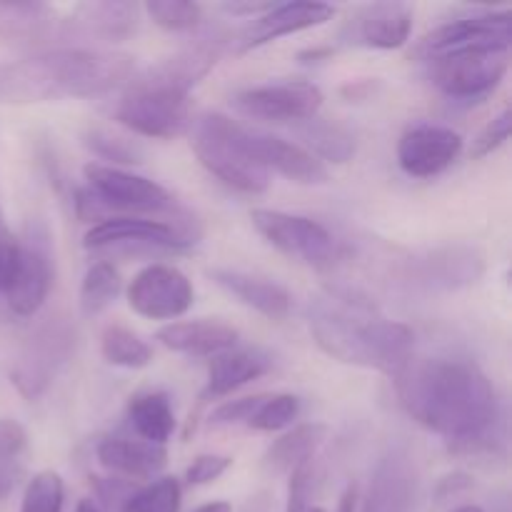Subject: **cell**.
<instances>
[{"mask_svg":"<svg viewBox=\"0 0 512 512\" xmlns=\"http://www.w3.org/2000/svg\"><path fill=\"white\" fill-rule=\"evenodd\" d=\"M88 188L75 193V213L83 220H105L118 215L133 218H158L175 215L173 195L155 180L128 173L123 168H110L103 163H88L83 168Z\"/></svg>","mask_w":512,"mask_h":512,"instance_id":"obj_5","label":"cell"},{"mask_svg":"<svg viewBox=\"0 0 512 512\" xmlns=\"http://www.w3.org/2000/svg\"><path fill=\"white\" fill-rule=\"evenodd\" d=\"M155 338L173 353L193 355V358H213V355L233 350L238 345V330L223 320L198 318L168 323L155 333Z\"/></svg>","mask_w":512,"mask_h":512,"instance_id":"obj_23","label":"cell"},{"mask_svg":"<svg viewBox=\"0 0 512 512\" xmlns=\"http://www.w3.org/2000/svg\"><path fill=\"white\" fill-rule=\"evenodd\" d=\"M15 255V238L5 230V225L0 223V290L5 288V280H8L10 265H13Z\"/></svg>","mask_w":512,"mask_h":512,"instance_id":"obj_43","label":"cell"},{"mask_svg":"<svg viewBox=\"0 0 512 512\" xmlns=\"http://www.w3.org/2000/svg\"><path fill=\"white\" fill-rule=\"evenodd\" d=\"M75 350V328L68 318H48L20 348L10 383L28 400H38L53 385Z\"/></svg>","mask_w":512,"mask_h":512,"instance_id":"obj_8","label":"cell"},{"mask_svg":"<svg viewBox=\"0 0 512 512\" xmlns=\"http://www.w3.org/2000/svg\"><path fill=\"white\" fill-rule=\"evenodd\" d=\"M230 465H233V458H230V455H198V458L188 465V470H185V483L193 485V488L215 483Z\"/></svg>","mask_w":512,"mask_h":512,"instance_id":"obj_42","label":"cell"},{"mask_svg":"<svg viewBox=\"0 0 512 512\" xmlns=\"http://www.w3.org/2000/svg\"><path fill=\"white\" fill-rule=\"evenodd\" d=\"M463 153V135L445 125H413L398 143V163L413 178H433Z\"/></svg>","mask_w":512,"mask_h":512,"instance_id":"obj_17","label":"cell"},{"mask_svg":"<svg viewBox=\"0 0 512 512\" xmlns=\"http://www.w3.org/2000/svg\"><path fill=\"white\" fill-rule=\"evenodd\" d=\"M28 433L13 418H0V500L18 488L25 473Z\"/></svg>","mask_w":512,"mask_h":512,"instance_id":"obj_32","label":"cell"},{"mask_svg":"<svg viewBox=\"0 0 512 512\" xmlns=\"http://www.w3.org/2000/svg\"><path fill=\"white\" fill-rule=\"evenodd\" d=\"M140 25V5L130 0H90L78 3L65 20H60V38L78 40H118L135 35Z\"/></svg>","mask_w":512,"mask_h":512,"instance_id":"obj_16","label":"cell"},{"mask_svg":"<svg viewBox=\"0 0 512 512\" xmlns=\"http://www.w3.org/2000/svg\"><path fill=\"white\" fill-rule=\"evenodd\" d=\"M263 395H250V398L228 400V403L218 405L210 415V425L213 428H233V425H248L253 418L255 408L260 405Z\"/></svg>","mask_w":512,"mask_h":512,"instance_id":"obj_41","label":"cell"},{"mask_svg":"<svg viewBox=\"0 0 512 512\" xmlns=\"http://www.w3.org/2000/svg\"><path fill=\"white\" fill-rule=\"evenodd\" d=\"M335 8L328 3H310V0H300V3H275L268 13L255 18L243 33L238 35V53H248V50L263 48V45L275 43L288 35L305 33L318 25H325L333 20Z\"/></svg>","mask_w":512,"mask_h":512,"instance_id":"obj_20","label":"cell"},{"mask_svg":"<svg viewBox=\"0 0 512 512\" xmlns=\"http://www.w3.org/2000/svg\"><path fill=\"white\" fill-rule=\"evenodd\" d=\"M75 512H100V510H98V505L93 503V500H80Z\"/></svg>","mask_w":512,"mask_h":512,"instance_id":"obj_48","label":"cell"},{"mask_svg":"<svg viewBox=\"0 0 512 512\" xmlns=\"http://www.w3.org/2000/svg\"><path fill=\"white\" fill-rule=\"evenodd\" d=\"M220 53H223V40L200 38L195 45H188V48L178 50V53L153 63L140 75L153 80V83L168 85V88H175L180 90V93L190 95V90L215 68Z\"/></svg>","mask_w":512,"mask_h":512,"instance_id":"obj_22","label":"cell"},{"mask_svg":"<svg viewBox=\"0 0 512 512\" xmlns=\"http://www.w3.org/2000/svg\"><path fill=\"white\" fill-rule=\"evenodd\" d=\"M450 512H483V508H478V505H460V508H455Z\"/></svg>","mask_w":512,"mask_h":512,"instance_id":"obj_49","label":"cell"},{"mask_svg":"<svg viewBox=\"0 0 512 512\" xmlns=\"http://www.w3.org/2000/svg\"><path fill=\"white\" fill-rule=\"evenodd\" d=\"M193 512H233V508H230V503H225V500H213V503L200 505V508Z\"/></svg>","mask_w":512,"mask_h":512,"instance_id":"obj_47","label":"cell"},{"mask_svg":"<svg viewBox=\"0 0 512 512\" xmlns=\"http://www.w3.org/2000/svg\"><path fill=\"white\" fill-rule=\"evenodd\" d=\"M193 153L210 175L243 195H260L268 190L270 175L245 148V125L223 113H205L193 120Z\"/></svg>","mask_w":512,"mask_h":512,"instance_id":"obj_6","label":"cell"},{"mask_svg":"<svg viewBox=\"0 0 512 512\" xmlns=\"http://www.w3.org/2000/svg\"><path fill=\"white\" fill-rule=\"evenodd\" d=\"M395 380L405 413L448 440L455 453H473L495 435L498 393L473 360L413 358Z\"/></svg>","mask_w":512,"mask_h":512,"instance_id":"obj_1","label":"cell"},{"mask_svg":"<svg viewBox=\"0 0 512 512\" xmlns=\"http://www.w3.org/2000/svg\"><path fill=\"white\" fill-rule=\"evenodd\" d=\"M413 8L408 3H370L350 20V43L375 50L403 48L413 30Z\"/></svg>","mask_w":512,"mask_h":512,"instance_id":"obj_21","label":"cell"},{"mask_svg":"<svg viewBox=\"0 0 512 512\" xmlns=\"http://www.w3.org/2000/svg\"><path fill=\"white\" fill-rule=\"evenodd\" d=\"M133 75L135 58L120 50H48L15 63H0V105L98 98L125 88Z\"/></svg>","mask_w":512,"mask_h":512,"instance_id":"obj_2","label":"cell"},{"mask_svg":"<svg viewBox=\"0 0 512 512\" xmlns=\"http://www.w3.org/2000/svg\"><path fill=\"white\" fill-rule=\"evenodd\" d=\"M128 420L140 440L160 445V448H165V443L173 438L175 425H178L168 393H160V390L133 395L128 403Z\"/></svg>","mask_w":512,"mask_h":512,"instance_id":"obj_28","label":"cell"},{"mask_svg":"<svg viewBox=\"0 0 512 512\" xmlns=\"http://www.w3.org/2000/svg\"><path fill=\"white\" fill-rule=\"evenodd\" d=\"M355 500H358V490H355V485H350L343 493V498H340L338 512H355Z\"/></svg>","mask_w":512,"mask_h":512,"instance_id":"obj_45","label":"cell"},{"mask_svg":"<svg viewBox=\"0 0 512 512\" xmlns=\"http://www.w3.org/2000/svg\"><path fill=\"white\" fill-rule=\"evenodd\" d=\"M418 488L420 480L413 455L395 445L375 465L363 512H413L418 503Z\"/></svg>","mask_w":512,"mask_h":512,"instance_id":"obj_18","label":"cell"},{"mask_svg":"<svg viewBox=\"0 0 512 512\" xmlns=\"http://www.w3.org/2000/svg\"><path fill=\"white\" fill-rule=\"evenodd\" d=\"M120 290H123V280L115 265L98 260L90 265L80 285V310L83 315H100L115 303Z\"/></svg>","mask_w":512,"mask_h":512,"instance_id":"obj_34","label":"cell"},{"mask_svg":"<svg viewBox=\"0 0 512 512\" xmlns=\"http://www.w3.org/2000/svg\"><path fill=\"white\" fill-rule=\"evenodd\" d=\"M60 18L48 3H0V43L40 45L58 35Z\"/></svg>","mask_w":512,"mask_h":512,"instance_id":"obj_27","label":"cell"},{"mask_svg":"<svg viewBox=\"0 0 512 512\" xmlns=\"http://www.w3.org/2000/svg\"><path fill=\"white\" fill-rule=\"evenodd\" d=\"M183 503V488L178 478L150 480V485L135 490L125 498L123 512H180Z\"/></svg>","mask_w":512,"mask_h":512,"instance_id":"obj_35","label":"cell"},{"mask_svg":"<svg viewBox=\"0 0 512 512\" xmlns=\"http://www.w3.org/2000/svg\"><path fill=\"white\" fill-rule=\"evenodd\" d=\"M305 512H325V510L323 508H308Z\"/></svg>","mask_w":512,"mask_h":512,"instance_id":"obj_50","label":"cell"},{"mask_svg":"<svg viewBox=\"0 0 512 512\" xmlns=\"http://www.w3.org/2000/svg\"><path fill=\"white\" fill-rule=\"evenodd\" d=\"M140 10H145L148 18L168 33H190L203 20V8L188 0H150Z\"/></svg>","mask_w":512,"mask_h":512,"instance_id":"obj_37","label":"cell"},{"mask_svg":"<svg viewBox=\"0 0 512 512\" xmlns=\"http://www.w3.org/2000/svg\"><path fill=\"white\" fill-rule=\"evenodd\" d=\"M430 80L450 100H480L503 83L510 50H463L428 60Z\"/></svg>","mask_w":512,"mask_h":512,"instance_id":"obj_11","label":"cell"},{"mask_svg":"<svg viewBox=\"0 0 512 512\" xmlns=\"http://www.w3.org/2000/svg\"><path fill=\"white\" fill-rule=\"evenodd\" d=\"M100 350H103V358L115 368L140 370L153 363V348L138 333L123 325H108L103 330Z\"/></svg>","mask_w":512,"mask_h":512,"instance_id":"obj_33","label":"cell"},{"mask_svg":"<svg viewBox=\"0 0 512 512\" xmlns=\"http://www.w3.org/2000/svg\"><path fill=\"white\" fill-rule=\"evenodd\" d=\"M238 113L265 123H305L323 108V90L308 80H283L245 88L233 95Z\"/></svg>","mask_w":512,"mask_h":512,"instance_id":"obj_13","label":"cell"},{"mask_svg":"<svg viewBox=\"0 0 512 512\" xmlns=\"http://www.w3.org/2000/svg\"><path fill=\"white\" fill-rule=\"evenodd\" d=\"M310 335L328 358L398 378L413 360L415 333L380 318L368 298L333 293L310 308Z\"/></svg>","mask_w":512,"mask_h":512,"instance_id":"obj_3","label":"cell"},{"mask_svg":"<svg viewBox=\"0 0 512 512\" xmlns=\"http://www.w3.org/2000/svg\"><path fill=\"white\" fill-rule=\"evenodd\" d=\"M65 483L55 470H40L28 480L20 512H63Z\"/></svg>","mask_w":512,"mask_h":512,"instance_id":"obj_38","label":"cell"},{"mask_svg":"<svg viewBox=\"0 0 512 512\" xmlns=\"http://www.w3.org/2000/svg\"><path fill=\"white\" fill-rule=\"evenodd\" d=\"M315 480V460H305L288 473V500L285 512H305L310 508V493Z\"/></svg>","mask_w":512,"mask_h":512,"instance_id":"obj_40","label":"cell"},{"mask_svg":"<svg viewBox=\"0 0 512 512\" xmlns=\"http://www.w3.org/2000/svg\"><path fill=\"white\" fill-rule=\"evenodd\" d=\"M83 145L95 155V158L105 160L103 165L110 168H120V165H143L145 150L138 140L128 138L123 133L105 128V125H90L83 133Z\"/></svg>","mask_w":512,"mask_h":512,"instance_id":"obj_31","label":"cell"},{"mask_svg":"<svg viewBox=\"0 0 512 512\" xmlns=\"http://www.w3.org/2000/svg\"><path fill=\"white\" fill-rule=\"evenodd\" d=\"M100 465L123 480H153L168 463V450L145 440L105 438L98 450Z\"/></svg>","mask_w":512,"mask_h":512,"instance_id":"obj_26","label":"cell"},{"mask_svg":"<svg viewBox=\"0 0 512 512\" xmlns=\"http://www.w3.org/2000/svg\"><path fill=\"white\" fill-rule=\"evenodd\" d=\"M275 3H223L220 5V8L225 10V13L228 15H233V18H250V20H255V18H260V15L263 13H268L270 8H273Z\"/></svg>","mask_w":512,"mask_h":512,"instance_id":"obj_44","label":"cell"},{"mask_svg":"<svg viewBox=\"0 0 512 512\" xmlns=\"http://www.w3.org/2000/svg\"><path fill=\"white\" fill-rule=\"evenodd\" d=\"M50 285H53V265H50L48 235L30 225L28 235L15 240L13 265L3 288L8 308L18 318H30L43 308Z\"/></svg>","mask_w":512,"mask_h":512,"instance_id":"obj_12","label":"cell"},{"mask_svg":"<svg viewBox=\"0 0 512 512\" xmlns=\"http://www.w3.org/2000/svg\"><path fill=\"white\" fill-rule=\"evenodd\" d=\"M210 278L220 285L223 290H228L233 298H238L240 303L248 305L255 313L265 315L268 320H283L288 318L290 310H293V295L283 288L280 283H273L268 278H260V275L243 273V270H230V268H213L210 270Z\"/></svg>","mask_w":512,"mask_h":512,"instance_id":"obj_24","label":"cell"},{"mask_svg":"<svg viewBox=\"0 0 512 512\" xmlns=\"http://www.w3.org/2000/svg\"><path fill=\"white\" fill-rule=\"evenodd\" d=\"M510 125H512V113H510V108H505L503 113L495 115V118L490 120L483 130H480V135L475 138L473 148H470V158H475V160L488 158V155H493L495 150L503 148L510 138Z\"/></svg>","mask_w":512,"mask_h":512,"instance_id":"obj_39","label":"cell"},{"mask_svg":"<svg viewBox=\"0 0 512 512\" xmlns=\"http://www.w3.org/2000/svg\"><path fill=\"white\" fill-rule=\"evenodd\" d=\"M295 133L300 135L305 145H308V153L315 155L320 163H348L350 158L355 155V135L350 133L345 125L333 123V120H323V118H310L305 123L295 125Z\"/></svg>","mask_w":512,"mask_h":512,"instance_id":"obj_30","label":"cell"},{"mask_svg":"<svg viewBox=\"0 0 512 512\" xmlns=\"http://www.w3.org/2000/svg\"><path fill=\"white\" fill-rule=\"evenodd\" d=\"M333 55V48H313V50H303L300 53V60L303 63H318L320 58H330Z\"/></svg>","mask_w":512,"mask_h":512,"instance_id":"obj_46","label":"cell"},{"mask_svg":"<svg viewBox=\"0 0 512 512\" xmlns=\"http://www.w3.org/2000/svg\"><path fill=\"white\" fill-rule=\"evenodd\" d=\"M300 415V398L290 393L263 395L260 405L255 408L253 418L245 428L258 430V433H278L290 428Z\"/></svg>","mask_w":512,"mask_h":512,"instance_id":"obj_36","label":"cell"},{"mask_svg":"<svg viewBox=\"0 0 512 512\" xmlns=\"http://www.w3.org/2000/svg\"><path fill=\"white\" fill-rule=\"evenodd\" d=\"M128 305L148 320H178L193 308L195 290L188 275L165 263L140 270L128 285Z\"/></svg>","mask_w":512,"mask_h":512,"instance_id":"obj_14","label":"cell"},{"mask_svg":"<svg viewBox=\"0 0 512 512\" xmlns=\"http://www.w3.org/2000/svg\"><path fill=\"white\" fill-rule=\"evenodd\" d=\"M253 228L288 258L308 263L313 268H328L338 255V243L333 233L318 220L305 215L283 213V210L255 208L250 213Z\"/></svg>","mask_w":512,"mask_h":512,"instance_id":"obj_9","label":"cell"},{"mask_svg":"<svg viewBox=\"0 0 512 512\" xmlns=\"http://www.w3.org/2000/svg\"><path fill=\"white\" fill-rule=\"evenodd\" d=\"M200 240V228L183 208L170 218H133L118 215L95 223L85 233L88 253L110 258H158V255L185 253Z\"/></svg>","mask_w":512,"mask_h":512,"instance_id":"obj_4","label":"cell"},{"mask_svg":"<svg viewBox=\"0 0 512 512\" xmlns=\"http://www.w3.org/2000/svg\"><path fill=\"white\" fill-rule=\"evenodd\" d=\"M113 118L135 135L170 140L188 133L193 125V108L188 93L135 73L115 103Z\"/></svg>","mask_w":512,"mask_h":512,"instance_id":"obj_7","label":"cell"},{"mask_svg":"<svg viewBox=\"0 0 512 512\" xmlns=\"http://www.w3.org/2000/svg\"><path fill=\"white\" fill-rule=\"evenodd\" d=\"M510 40V10H488L438 25L418 40L413 55L420 60H435L463 50H510Z\"/></svg>","mask_w":512,"mask_h":512,"instance_id":"obj_10","label":"cell"},{"mask_svg":"<svg viewBox=\"0 0 512 512\" xmlns=\"http://www.w3.org/2000/svg\"><path fill=\"white\" fill-rule=\"evenodd\" d=\"M328 428L323 423H300L280 435L265 453V468L270 473H290L305 460H313L315 450L323 445Z\"/></svg>","mask_w":512,"mask_h":512,"instance_id":"obj_29","label":"cell"},{"mask_svg":"<svg viewBox=\"0 0 512 512\" xmlns=\"http://www.w3.org/2000/svg\"><path fill=\"white\" fill-rule=\"evenodd\" d=\"M270 368H273V360L258 348H233L213 355L208 363V385L200 398L203 403L213 398H225V395L263 378Z\"/></svg>","mask_w":512,"mask_h":512,"instance_id":"obj_25","label":"cell"},{"mask_svg":"<svg viewBox=\"0 0 512 512\" xmlns=\"http://www.w3.org/2000/svg\"><path fill=\"white\" fill-rule=\"evenodd\" d=\"M243 138L248 153L253 155L255 163L268 175L278 173L300 185L328 183V168H325V163H320L315 155H310L303 145L290 143V140L278 138V135L258 133V130L250 128H245Z\"/></svg>","mask_w":512,"mask_h":512,"instance_id":"obj_19","label":"cell"},{"mask_svg":"<svg viewBox=\"0 0 512 512\" xmlns=\"http://www.w3.org/2000/svg\"><path fill=\"white\" fill-rule=\"evenodd\" d=\"M485 273V255L473 245H443L425 250L405 265V278L428 290H460L478 283Z\"/></svg>","mask_w":512,"mask_h":512,"instance_id":"obj_15","label":"cell"}]
</instances>
